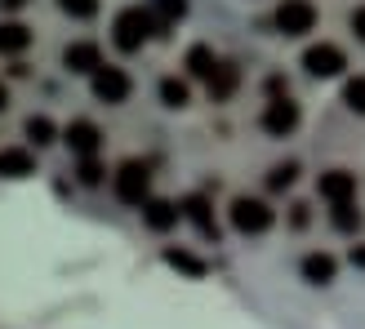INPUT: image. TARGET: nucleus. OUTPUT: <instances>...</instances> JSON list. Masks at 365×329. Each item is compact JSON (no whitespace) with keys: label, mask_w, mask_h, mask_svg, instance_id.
<instances>
[{"label":"nucleus","mask_w":365,"mask_h":329,"mask_svg":"<svg viewBox=\"0 0 365 329\" xmlns=\"http://www.w3.org/2000/svg\"><path fill=\"white\" fill-rule=\"evenodd\" d=\"M156 31V18H152V9H120L116 14V23H112V41H116V49H125V53H134V49H143V41Z\"/></svg>","instance_id":"obj_1"},{"label":"nucleus","mask_w":365,"mask_h":329,"mask_svg":"<svg viewBox=\"0 0 365 329\" xmlns=\"http://www.w3.org/2000/svg\"><path fill=\"white\" fill-rule=\"evenodd\" d=\"M112 187H116V196L125 205H148L152 200V169L143 160H125L116 169V178H112Z\"/></svg>","instance_id":"obj_2"},{"label":"nucleus","mask_w":365,"mask_h":329,"mask_svg":"<svg viewBox=\"0 0 365 329\" xmlns=\"http://www.w3.org/2000/svg\"><path fill=\"white\" fill-rule=\"evenodd\" d=\"M317 27V5L312 0H281L277 5V31L281 36H307Z\"/></svg>","instance_id":"obj_3"},{"label":"nucleus","mask_w":365,"mask_h":329,"mask_svg":"<svg viewBox=\"0 0 365 329\" xmlns=\"http://www.w3.org/2000/svg\"><path fill=\"white\" fill-rule=\"evenodd\" d=\"M232 227L245 231V236H263L272 227V209L263 205V200L241 196V200H232Z\"/></svg>","instance_id":"obj_4"},{"label":"nucleus","mask_w":365,"mask_h":329,"mask_svg":"<svg viewBox=\"0 0 365 329\" xmlns=\"http://www.w3.org/2000/svg\"><path fill=\"white\" fill-rule=\"evenodd\" d=\"M263 130H267L272 138L294 134V130H299V103H289V98H272V103H267V112H263Z\"/></svg>","instance_id":"obj_5"},{"label":"nucleus","mask_w":365,"mask_h":329,"mask_svg":"<svg viewBox=\"0 0 365 329\" xmlns=\"http://www.w3.org/2000/svg\"><path fill=\"white\" fill-rule=\"evenodd\" d=\"M303 67L312 71V76H339V71L348 67V58H343V49H339V45L321 41V45H312V49L303 53Z\"/></svg>","instance_id":"obj_6"},{"label":"nucleus","mask_w":365,"mask_h":329,"mask_svg":"<svg viewBox=\"0 0 365 329\" xmlns=\"http://www.w3.org/2000/svg\"><path fill=\"white\" fill-rule=\"evenodd\" d=\"M317 192L330 200V205H352V196H356V174H348V169H330V174H321Z\"/></svg>","instance_id":"obj_7"},{"label":"nucleus","mask_w":365,"mask_h":329,"mask_svg":"<svg viewBox=\"0 0 365 329\" xmlns=\"http://www.w3.org/2000/svg\"><path fill=\"white\" fill-rule=\"evenodd\" d=\"M63 142H67V147L76 152L81 160H94L103 134H98V125H89V120H71V125H67V134H63Z\"/></svg>","instance_id":"obj_8"},{"label":"nucleus","mask_w":365,"mask_h":329,"mask_svg":"<svg viewBox=\"0 0 365 329\" xmlns=\"http://www.w3.org/2000/svg\"><path fill=\"white\" fill-rule=\"evenodd\" d=\"M63 67L67 71H89V76H98V71H103V53H98L94 41H76V45L63 49Z\"/></svg>","instance_id":"obj_9"},{"label":"nucleus","mask_w":365,"mask_h":329,"mask_svg":"<svg viewBox=\"0 0 365 329\" xmlns=\"http://www.w3.org/2000/svg\"><path fill=\"white\" fill-rule=\"evenodd\" d=\"M94 94L103 103H125V94H130V76H125L120 67H103L94 76Z\"/></svg>","instance_id":"obj_10"},{"label":"nucleus","mask_w":365,"mask_h":329,"mask_svg":"<svg viewBox=\"0 0 365 329\" xmlns=\"http://www.w3.org/2000/svg\"><path fill=\"white\" fill-rule=\"evenodd\" d=\"M182 214L196 223V231L205 236V241H218V223H214V209H210L205 196H187V200H182Z\"/></svg>","instance_id":"obj_11"},{"label":"nucleus","mask_w":365,"mask_h":329,"mask_svg":"<svg viewBox=\"0 0 365 329\" xmlns=\"http://www.w3.org/2000/svg\"><path fill=\"white\" fill-rule=\"evenodd\" d=\"M36 174V156L27 147H0V178H27Z\"/></svg>","instance_id":"obj_12"},{"label":"nucleus","mask_w":365,"mask_h":329,"mask_svg":"<svg viewBox=\"0 0 365 329\" xmlns=\"http://www.w3.org/2000/svg\"><path fill=\"white\" fill-rule=\"evenodd\" d=\"M178 205L174 200H148V205H143V223H148L152 231H170L174 223H178Z\"/></svg>","instance_id":"obj_13"},{"label":"nucleus","mask_w":365,"mask_h":329,"mask_svg":"<svg viewBox=\"0 0 365 329\" xmlns=\"http://www.w3.org/2000/svg\"><path fill=\"white\" fill-rule=\"evenodd\" d=\"M187 71H192V76H205V80H214V71H218L214 49H210V45H192V49H187Z\"/></svg>","instance_id":"obj_14"},{"label":"nucleus","mask_w":365,"mask_h":329,"mask_svg":"<svg viewBox=\"0 0 365 329\" xmlns=\"http://www.w3.org/2000/svg\"><path fill=\"white\" fill-rule=\"evenodd\" d=\"M236 80H241V71H236L232 63H218V71H214V80H210V98L214 103H223L232 89H236Z\"/></svg>","instance_id":"obj_15"},{"label":"nucleus","mask_w":365,"mask_h":329,"mask_svg":"<svg viewBox=\"0 0 365 329\" xmlns=\"http://www.w3.org/2000/svg\"><path fill=\"white\" fill-rule=\"evenodd\" d=\"M303 276L317 281V285L334 281V258H330V254H307V258H303Z\"/></svg>","instance_id":"obj_16"},{"label":"nucleus","mask_w":365,"mask_h":329,"mask_svg":"<svg viewBox=\"0 0 365 329\" xmlns=\"http://www.w3.org/2000/svg\"><path fill=\"white\" fill-rule=\"evenodd\" d=\"M165 263L170 267H178V271H187V276H205V258H196L192 249H165Z\"/></svg>","instance_id":"obj_17"},{"label":"nucleus","mask_w":365,"mask_h":329,"mask_svg":"<svg viewBox=\"0 0 365 329\" xmlns=\"http://www.w3.org/2000/svg\"><path fill=\"white\" fill-rule=\"evenodd\" d=\"M31 41V31L23 23H0V53H18V49H27Z\"/></svg>","instance_id":"obj_18"},{"label":"nucleus","mask_w":365,"mask_h":329,"mask_svg":"<svg viewBox=\"0 0 365 329\" xmlns=\"http://www.w3.org/2000/svg\"><path fill=\"white\" fill-rule=\"evenodd\" d=\"M187 98H192L187 80H178V76H165V80H160V103H165V107H187Z\"/></svg>","instance_id":"obj_19"},{"label":"nucleus","mask_w":365,"mask_h":329,"mask_svg":"<svg viewBox=\"0 0 365 329\" xmlns=\"http://www.w3.org/2000/svg\"><path fill=\"white\" fill-rule=\"evenodd\" d=\"M182 14H187V0H152V18H156V27L178 23Z\"/></svg>","instance_id":"obj_20"},{"label":"nucleus","mask_w":365,"mask_h":329,"mask_svg":"<svg viewBox=\"0 0 365 329\" xmlns=\"http://www.w3.org/2000/svg\"><path fill=\"white\" fill-rule=\"evenodd\" d=\"M53 134H58V130H53V120H49V116H27V138L36 142V147L53 142Z\"/></svg>","instance_id":"obj_21"},{"label":"nucleus","mask_w":365,"mask_h":329,"mask_svg":"<svg viewBox=\"0 0 365 329\" xmlns=\"http://www.w3.org/2000/svg\"><path fill=\"white\" fill-rule=\"evenodd\" d=\"M294 178H299V164H294V160H285V164H277V169L267 174V187H272V192H285Z\"/></svg>","instance_id":"obj_22"},{"label":"nucleus","mask_w":365,"mask_h":329,"mask_svg":"<svg viewBox=\"0 0 365 329\" xmlns=\"http://www.w3.org/2000/svg\"><path fill=\"white\" fill-rule=\"evenodd\" d=\"M330 218H334L339 231H361V209H356V205H334Z\"/></svg>","instance_id":"obj_23"},{"label":"nucleus","mask_w":365,"mask_h":329,"mask_svg":"<svg viewBox=\"0 0 365 329\" xmlns=\"http://www.w3.org/2000/svg\"><path fill=\"white\" fill-rule=\"evenodd\" d=\"M343 103H348L352 112H361V116H365V76H352L348 85H343Z\"/></svg>","instance_id":"obj_24"},{"label":"nucleus","mask_w":365,"mask_h":329,"mask_svg":"<svg viewBox=\"0 0 365 329\" xmlns=\"http://www.w3.org/2000/svg\"><path fill=\"white\" fill-rule=\"evenodd\" d=\"M58 9L67 18H94L98 14V0H58Z\"/></svg>","instance_id":"obj_25"},{"label":"nucleus","mask_w":365,"mask_h":329,"mask_svg":"<svg viewBox=\"0 0 365 329\" xmlns=\"http://www.w3.org/2000/svg\"><path fill=\"white\" fill-rule=\"evenodd\" d=\"M81 182H85V187H98V182H103V164L98 160H81Z\"/></svg>","instance_id":"obj_26"},{"label":"nucleus","mask_w":365,"mask_h":329,"mask_svg":"<svg viewBox=\"0 0 365 329\" xmlns=\"http://www.w3.org/2000/svg\"><path fill=\"white\" fill-rule=\"evenodd\" d=\"M352 31L365 41V5H361V9H352Z\"/></svg>","instance_id":"obj_27"},{"label":"nucleus","mask_w":365,"mask_h":329,"mask_svg":"<svg viewBox=\"0 0 365 329\" xmlns=\"http://www.w3.org/2000/svg\"><path fill=\"white\" fill-rule=\"evenodd\" d=\"M352 267H365V245H352Z\"/></svg>","instance_id":"obj_28"},{"label":"nucleus","mask_w":365,"mask_h":329,"mask_svg":"<svg viewBox=\"0 0 365 329\" xmlns=\"http://www.w3.org/2000/svg\"><path fill=\"white\" fill-rule=\"evenodd\" d=\"M18 5H27V0H0V9H18Z\"/></svg>","instance_id":"obj_29"},{"label":"nucleus","mask_w":365,"mask_h":329,"mask_svg":"<svg viewBox=\"0 0 365 329\" xmlns=\"http://www.w3.org/2000/svg\"><path fill=\"white\" fill-rule=\"evenodd\" d=\"M5 103H9V89H5V85H0V112H5Z\"/></svg>","instance_id":"obj_30"}]
</instances>
